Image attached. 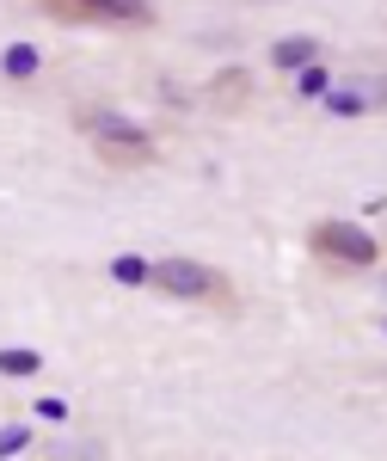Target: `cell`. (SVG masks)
I'll return each instance as SVG.
<instances>
[{"label": "cell", "mask_w": 387, "mask_h": 461, "mask_svg": "<svg viewBox=\"0 0 387 461\" xmlns=\"http://www.w3.org/2000/svg\"><path fill=\"white\" fill-rule=\"evenodd\" d=\"M37 419H56V425H62V419H68V400H56V393H43V400H37Z\"/></svg>", "instance_id": "14"}, {"label": "cell", "mask_w": 387, "mask_h": 461, "mask_svg": "<svg viewBox=\"0 0 387 461\" xmlns=\"http://www.w3.org/2000/svg\"><path fill=\"white\" fill-rule=\"evenodd\" d=\"M37 68H43L37 43H6V50H0V74H6V80H32Z\"/></svg>", "instance_id": "8"}, {"label": "cell", "mask_w": 387, "mask_h": 461, "mask_svg": "<svg viewBox=\"0 0 387 461\" xmlns=\"http://www.w3.org/2000/svg\"><path fill=\"white\" fill-rule=\"evenodd\" d=\"M50 461H111V449L99 437H56L50 443Z\"/></svg>", "instance_id": "7"}, {"label": "cell", "mask_w": 387, "mask_h": 461, "mask_svg": "<svg viewBox=\"0 0 387 461\" xmlns=\"http://www.w3.org/2000/svg\"><path fill=\"white\" fill-rule=\"evenodd\" d=\"M363 105H369L363 86H332V93H326V111H338V117H345V111H363Z\"/></svg>", "instance_id": "11"}, {"label": "cell", "mask_w": 387, "mask_h": 461, "mask_svg": "<svg viewBox=\"0 0 387 461\" xmlns=\"http://www.w3.org/2000/svg\"><path fill=\"white\" fill-rule=\"evenodd\" d=\"M314 56H320V43L314 37H277V43H271V62H277V68H314Z\"/></svg>", "instance_id": "6"}, {"label": "cell", "mask_w": 387, "mask_h": 461, "mask_svg": "<svg viewBox=\"0 0 387 461\" xmlns=\"http://www.w3.org/2000/svg\"><path fill=\"white\" fill-rule=\"evenodd\" d=\"M25 443H32V430H25V425L0 430V461H6V456H19V449H25Z\"/></svg>", "instance_id": "12"}, {"label": "cell", "mask_w": 387, "mask_h": 461, "mask_svg": "<svg viewBox=\"0 0 387 461\" xmlns=\"http://www.w3.org/2000/svg\"><path fill=\"white\" fill-rule=\"evenodd\" d=\"M93 142H99V154H105L111 167H148L160 148H154V136L141 130L136 117H123V111L111 105H80V117H74Z\"/></svg>", "instance_id": "1"}, {"label": "cell", "mask_w": 387, "mask_h": 461, "mask_svg": "<svg viewBox=\"0 0 387 461\" xmlns=\"http://www.w3.org/2000/svg\"><path fill=\"white\" fill-rule=\"evenodd\" d=\"M332 80H326V68H302V99H320Z\"/></svg>", "instance_id": "13"}, {"label": "cell", "mask_w": 387, "mask_h": 461, "mask_svg": "<svg viewBox=\"0 0 387 461\" xmlns=\"http://www.w3.org/2000/svg\"><path fill=\"white\" fill-rule=\"evenodd\" d=\"M43 19H56V25H99V32H148L154 25V13L130 6V0H93V6H80V0H43Z\"/></svg>", "instance_id": "3"}, {"label": "cell", "mask_w": 387, "mask_h": 461, "mask_svg": "<svg viewBox=\"0 0 387 461\" xmlns=\"http://www.w3.org/2000/svg\"><path fill=\"white\" fill-rule=\"evenodd\" d=\"M148 289H160V295H173V302L234 308V284H228L215 265H197V258H160V265H148Z\"/></svg>", "instance_id": "2"}, {"label": "cell", "mask_w": 387, "mask_h": 461, "mask_svg": "<svg viewBox=\"0 0 387 461\" xmlns=\"http://www.w3.org/2000/svg\"><path fill=\"white\" fill-rule=\"evenodd\" d=\"M308 247H314L320 258H332V265H375V258H382L375 234L356 228V221H314Z\"/></svg>", "instance_id": "4"}, {"label": "cell", "mask_w": 387, "mask_h": 461, "mask_svg": "<svg viewBox=\"0 0 387 461\" xmlns=\"http://www.w3.org/2000/svg\"><path fill=\"white\" fill-rule=\"evenodd\" d=\"M210 99H215L221 111H240V105L252 99V74H247V68H221V74L210 80Z\"/></svg>", "instance_id": "5"}, {"label": "cell", "mask_w": 387, "mask_h": 461, "mask_svg": "<svg viewBox=\"0 0 387 461\" xmlns=\"http://www.w3.org/2000/svg\"><path fill=\"white\" fill-rule=\"evenodd\" d=\"M37 369H43L37 351H0V375H37Z\"/></svg>", "instance_id": "10"}, {"label": "cell", "mask_w": 387, "mask_h": 461, "mask_svg": "<svg viewBox=\"0 0 387 461\" xmlns=\"http://www.w3.org/2000/svg\"><path fill=\"white\" fill-rule=\"evenodd\" d=\"M111 277L130 289H148V258H111Z\"/></svg>", "instance_id": "9"}]
</instances>
